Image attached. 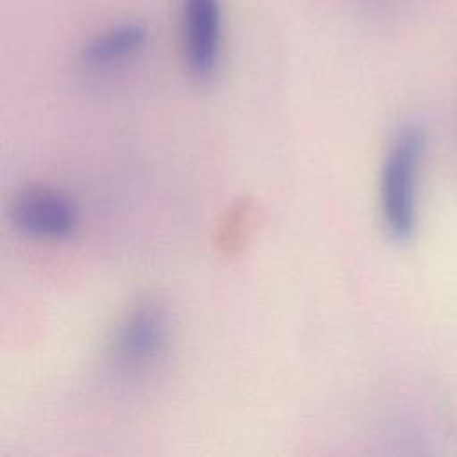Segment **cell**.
<instances>
[{"label": "cell", "instance_id": "obj_5", "mask_svg": "<svg viewBox=\"0 0 457 457\" xmlns=\"http://www.w3.org/2000/svg\"><path fill=\"white\" fill-rule=\"evenodd\" d=\"M148 30L143 23H121L95 36L82 50L86 62L107 66L136 54L146 41Z\"/></svg>", "mask_w": 457, "mask_h": 457}, {"label": "cell", "instance_id": "obj_1", "mask_svg": "<svg viewBox=\"0 0 457 457\" xmlns=\"http://www.w3.org/2000/svg\"><path fill=\"white\" fill-rule=\"evenodd\" d=\"M418 125L402 127L393 137L380 170V211L386 230L396 241L411 237L416 227V184L423 155Z\"/></svg>", "mask_w": 457, "mask_h": 457}, {"label": "cell", "instance_id": "obj_2", "mask_svg": "<svg viewBox=\"0 0 457 457\" xmlns=\"http://www.w3.org/2000/svg\"><path fill=\"white\" fill-rule=\"evenodd\" d=\"M168 337L164 311L155 303H141L132 309L118 327L111 355L123 371H139L150 366L161 353Z\"/></svg>", "mask_w": 457, "mask_h": 457}, {"label": "cell", "instance_id": "obj_4", "mask_svg": "<svg viewBox=\"0 0 457 457\" xmlns=\"http://www.w3.org/2000/svg\"><path fill=\"white\" fill-rule=\"evenodd\" d=\"M182 39L189 70L196 77H209L221 46L220 0H182Z\"/></svg>", "mask_w": 457, "mask_h": 457}, {"label": "cell", "instance_id": "obj_3", "mask_svg": "<svg viewBox=\"0 0 457 457\" xmlns=\"http://www.w3.org/2000/svg\"><path fill=\"white\" fill-rule=\"evenodd\" d=\"M77 220L79 214L73 202L55 189H27L12 204V221L16 228L30 237H68L75 230Z\"/></svg>", "mask_w": 457, "mask_h": 457}]
</instances>
